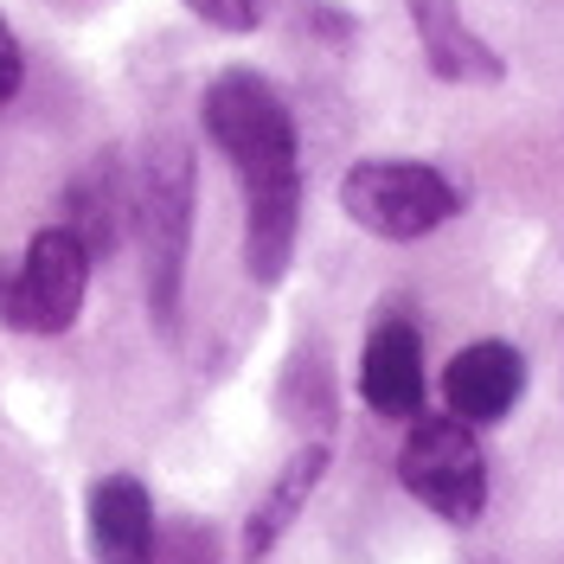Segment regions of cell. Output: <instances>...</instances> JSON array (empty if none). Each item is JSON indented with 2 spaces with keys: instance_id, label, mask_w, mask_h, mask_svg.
Masks as SVG:
<instances>
[{
  "instance_id": "1",
  "label": "cell",
  "mask_w": 564,
  "mask_h": 564,
  "mask_svg": "<svg viewBox=\"0 0 564 564\" xmlns=\"http://www.w3.org/2000/svg\"><path fill=\"white\" fill-rule=\"evenodd\" d=\"M206 135L245 180V270L250 282H282L295 257L302 225V154H295V116L263 70H218L206 84Z\"/></svg>"
},
{
  "instance_id": "2",
  "label": "cell",
  "mask_w": 564,
  "mask_h": 564,
  "mask_svg": "<svg viewBox=\"0 0 564 564\" xmlns=\"http://www.w3.org/2000/svg\"><path fill=\"white\" fill-rule=\"evenodd\" d=\"M141 257H148V308L154 327H180V289H186V245H193V148L180 135H161L129 186Z\"/></svg>"
},
{
  "instance_id": "3",
  "label": "cell",
  "mask_w": 564,
  "mask_h": 564,
  "mask_svg": "<svg viewBox=\"0 0 564 564\" xmlns=\"http://www.w3.org/2000/svg\"><path fill=\"white\" fill-rule=\"evenodd\" d=\"M340 206H347V218L359 231L411 245V238H430L436 225L456 218L462 193L423 161H359L340 180Z\"/></svg>"
},
{
  "instance_id": "4",
  "label": "cell",
  "mask_w": 564,
  "mask_h": 564,
  "mask_svg": "<svg viewBox=\"0 0 564 564\" xmlns=\"http://www.w3.org/2000/svg\"><path fill=\"white\" fill-rule=\"evenodd\" d=\"M398 481L449 527H475L488 507V456L475 443V423L417 417L398 449Z\"/></svg>"
},
{
  "instance_id": "5",
  "label": "cell",
  "mask_w": 564,
  "mask_h": 564,
  "mask_svg": "<svg viewBox=\"0 0 564 564\" xmlns=\"http://www.w3.org/2000/svg\"><path fill=\"white\" fill-rule=\"evenodd\" d=\"M84 282H90V250L65 225H45L13 270L0 263V321L20 334H65L84 308Z\"/></svg>"
},
{
  "instance_id": "6",
  "label": "cell",
  "mask_w": 564,
  "mask_h": 564,
  "mask_svg": "<svg viewBox=\"0 0 564 564\" xmlns=\"http://www.w3.org/2000/svg\"><path fill=\"white\" fill-rule=\"evenodd\" d=\"M520 391H527V359L507 340H475L443 372V404L462 423H500L520 404Z\"/></svg>"
},
{
  "instance_id": "7",
  "label": "cell",
  "mask_w": 564,
  "mask_h": 564,
  "mask_svg": "<svg viewBox=\"0 0 564 564\" xmlns=\"http://www.w3.org/2000/svg\"><path fill=\"white\" fill-rule=\"evenodd\" d=\"M411 7V26H417L423 65L436 70L443 84H500V52L462 20L456 0H404Z\"/></svg>"
},
{
  "instance_id": "8",
  "label": "cell",
  "mask_w": 564,
  "mask_h": 564,
  "mask_svg": "<svg viewBox=\"0 0 564 564\" xmlns=\"http://www.w3.org/2000/svg\"><path fill=\"white\" fill-rule=\"evenodd\" d=\"M359 391L379 417H417L423 411V340L411 321H379L366 359H359Z\"/></svg>"
},
{
  "instance_id": "9",
  "label": "cell",
  "mask_w": 564,
  "mask_h": 564,
  "mask_svg": "<svg viewBox=\"0 0 564 564\" xmlns=\"http://www.w3.org/2000/svg\"><path fill=\"white\" fill-rule=\"evenodd\" d=\"M90 545L97 564H154V500L135 475H104L90 488Z\"/></svg>"
},
{
  "instance_id": "10",
  "label": "cell",
  "mask_w": 564,
  "mask_h": 564,
  "mask_svg": "<svg viewBox=\"0 0 564 564\" xmlns=\"http://www.w3.org/2000/svg\"><path fill=\"white\" fill-rule=\"evenodd\" d=\"M122 218H129V180H122V167L109 161V154H97L84 174L65 186V225L77 245L90 250V263L97 257H109V250L122 245Z\"/></svg>"
},
{
  "instance_id": "11",
  "label": "cell",
  "mask_w": 564,
  "mask_h": 564,
  "mask_svg": "<svg viewBox=\"0 0 564 564\" xmlns=\"http://www.w3.org/2000/svg\"><path fill=\"white\" fill-rule=\"evenodd\" d=\"M321 475H327V443H308V449H295V456L282 462V475L257 500V513L245 520V564H257L282 532L295 527V513L308 507V494L321 488Z\"/></svg>"
},
{
  "instance_id": "12",
  "label": "cell",
  "mask_w": 564,
  "mask_h": 564,
  "mask_svg": "<svg viewBox=\"0 0 564 564\" xmlns=\"http://www.w3.org/2000/svg\"><path fill=\"white\" fill-rule=\"evenodd\" d=\"M206 26H218V33H250L257 20H263V0H186Z\"/></svg>"
},
{
  "instance_id": "13",
  "label": "cell",
  "mask_w": 564,
  "mask_h": 564,
  "mask_svg": "<svg viewBox=\"0 0 564 564\" xmlns=\"http://www.w3.org/2000/svg\"><path fill=\"white\" fill-rule=\"evenodd\" d=\"M20 84H26V58H20V45L7 33V20H0V104H13Z\"/></svg>"
}]
</instances>
